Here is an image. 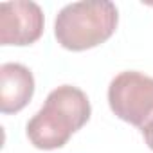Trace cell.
<instances>
[{
    "instance_id": "cell-1",
    "label": "cell",
    "mask_w": 153,
    "mask_h": 153,
    "mask_svg": "<svg viewBox=\"0 0 153 153\" xmlns=\"http://www.w3.org/2000/svg\"><path fill=\"white\" fill-rule=\"evenodd\" d=\"M90 114V101L81 88L61 85L47 96L45 105L29 119L27 137L38 149L61 148L74 131L88 123Z\"/></svg>"
},
{
    "instance_id": "cell-6",
    "label": "cell",
    "mask_w": 153,
    "mask_h": 153,
    "mask_svg": "<svg viewBox=\"0 0 153 153\" xmlns=\"http://www.w3.org/2000/svg\"><path fill=\"white\" fill-rule=\"evenodd\" d=\"M140 133H142V137H144V140H146L148 148H149V149H153V119H151L146 126H142V128H140Z\"/></svg>"
},
{
    "instance_id": "cell-5",
    "label": "cell",
    "mask_w": 153,
    "mask_h": 153,
    "mask_svg": "<svg viewBox=\"0 0 153 153\" xmlns=\"http://www.w3.org/2000/svg\"><path fill=\"white\" fill-rule=\"evenodd\" d=\"M34 94L33 72L22 63L0 67V112L16 114L24 110Z\"/></svg>"
},
{
    "instance_id": "cell-2",
    "label": "cell",
    "mask_w": 153,
    "mask_h": 153,
    "mask_svg": "<svg viewBox=\"0 0 153 153\" xmlns=\"http://www.w3.org/2000/svg\"><path fill=\"white\" fill-rule=\"evenodd\" d=\"M119 11L110 0H85L61 7L54 22L58 43L68 51H87L105 43L117 29Z\"/></svg>"
},
{
    "instance_id": "cell-3",
    "label": "cell",
    "mask_w": 153,
    "mask_h": 153,
    "mask_svg": "<svg viewBox=\"0 0 153 153\" xmlns=\"http://www.w3.org/2000/svg\"><path fill=\"white\" fill-rule=\"evenodd\" d=\"M112 112L139 130L153 119V78L137 70L119 72L108 87Z\"/></svg>"
},
{
    "instance_id": "cell-4",
    "label": "cell",
    "mask_w": 153,
    "mask_h": 153,
    "mask_svg": "<svg viewBox=\"0 0 153 153\" xmlns=\"http://www.w3.org/2000/svg\"><path fill=\"white\" fill-rule=\"evenodd\" d=\"M43 11L31 0H13L0 6V43L31 45L43 33Z\"/></svg>"
}]
</instances>
